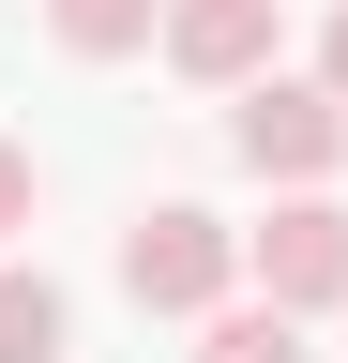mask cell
<instances>
[{
	"label": "cell",
	"instance_id": "obj_1",
	"mask_svg": "<svg viewBox=\"0 0 348 363\" xmlns=\"http://www.w3.org/2000/svg\"><path fill=\"white\" fill-rule=\"evenodd\" d=\"M228 288H242V227L212 197H152L137 227H121V303L137 318H212Z\"/></svg>",
	"mask_w": 348,
	"mask_h": 363
},
{
	"label": "cell",
	"instance_id": "obj_2",
	"mask_svg": "<svg viewBox=\"0 0 348 363\" xmlns=\"http://www.w3.org/2000/svg\"><path fill=\"white\" fill-rule=\"evenodd\" d=\"M228 152L273 182V197H288V182H333V167H348V91H333V76H288V61L242 76V91H228Z\"/></svg>",
	"mask_w": 348,
	"mask_h": 363
},
{
	"label": "cell",
	"instance_id": "obj_3",
	"mask_svg": "<svg viewBox=\"0 0 348 363\" xmlns=\"http://www.w3.org/2000/svg\"><path fill=\"white\" fill-rule=\"evenodd\" d=\"M242 288H273L288 318H333L348 303V197L333 182H288L273 227H242Z\"/></svg>",
	"mask_w": 348,
	"mask_h": 363
},
{
	"label": "cell",
	"instance_id": "obj_4",
	"mask_svg": "<svg viewBox=\"0 0 348 363\" xmlns=\"http://www.w3.org/2000/svg\"><path fill=\"white\" fill-rule=\"evenodd\" d=\"M167 61L197 91H242L288 61V0H167Z\"/></svg>",
	"mask_w": 348,
	"mask_h": 363
},
{
	"label": "cell",
	"instance_id": "obj_5",
	"mask_svg": "<svg viewBox=\"0 0 348 363\" xmlns=\"http://www.w3.org/2000/svg\"><path fill=\"white\" fill-rule=\"evenodd\" d=\"M182 363H303V318H288L273 288H228V303L197 318V348H182Z\"/></svg>",
	"mask_w": 348,
	"mask_h": 363
},
{
	"label": "cell",
	"instance_id": "obj_6",
	"mask_svg": "<svg viewBox=\"0 0 348 363\" xmlns=\"http://www.w3.org/2000/svg\"><path fill=\"white\" fill-rule=\"evenodd\" d=\"M61 348H76V303H61L16 242H0V363H61Z\"/></svg>",
	"mask_w": 348,
	"mask_h": 363
},
{
	"label": "cell",
	"instance_id": "obj_7",
	"mask_svg": "<svg viewBox=\"0 0 348 363\" xmlns=\"http://www.w3.org/2000/svg\"><path fill=\"white\" fill-rule=\"evenodd\" d=\"M61 61H137V45H167V0H46Z\"/></svg>",
	"mask_w": 348,
	"mask_h": 363
},
{
	"label": "cell",
	"instance_id": "obj_8",
	"mask_svg": "<svg viewBox=\"0 0 348 363\" xmlns=\"http://www.w3.org/2000/svg\"><path fill=\"white\" fill-rule=\"evenodd\" d=\"M30 212H46V182H30V152H16V136H0V242H16Z\"/></svg>",
	"mask_w": 348,
	"mask_h": 363
},
{
	"label": "cell",
	"instance_id": "obj_9",
	"mask_svg": "<svg viewBox=\"0 0 348 363\" xmlns=\"http://www.w3.org/2000/svg\"><path fill=\"white\" fill-rule=\"evenodd\" d=\"M318 76L348 91V0H333V16H318Z\"/></svg>",
	"mask_w": 348,
	"mask_h": 363
}]
</instances>
